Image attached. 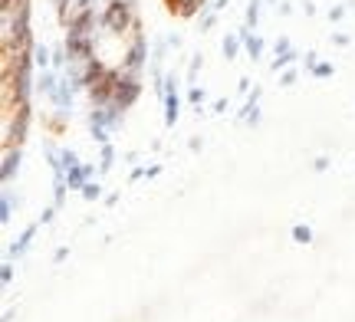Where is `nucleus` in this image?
<instances>
[{
    "label": "nucleus",
    "instance_id": "obj_1",
    "mask_svg": "<svg viewBox=\"0 0 355 322\" xmlns=\"http://www.w3.org/2000/svg\"><path fill=\"white\" fill-rule=\"evenodd\" d=\"M198 3H201V0H165V7L171 13H178V17H188V13H194V10H198Z\"/></svg>",
    "mask_w": 355,
    "mask_h": 322
}]
</instances>
